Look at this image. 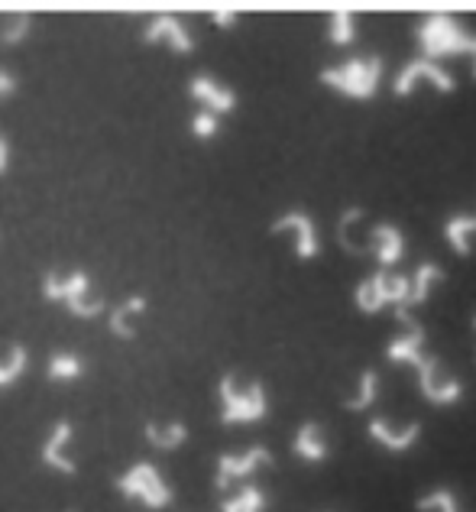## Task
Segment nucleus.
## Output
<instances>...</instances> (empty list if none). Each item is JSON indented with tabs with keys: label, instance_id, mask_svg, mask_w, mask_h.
<instances>
[{
	"label": "nucleus",
	"instance_id": "6ab92c4d",
	"mask_svg": "<svg viewBox=\"0 0 476 512\" xmlns=\"http://www.w3.org/2000/svg\"><path fill=\"white\" fill-rule=\"evenodd\" d=\"M26 367H30V354H26L23 344H13L7 354L0 357V389H7L17 380H23Z\"/></svg>",
	"mask_w": 476,
	"mask_h": 512
},
{
	"label": "nucleus",
	"instance_id": "f8f14e48",
	"mask_svg": "<svg viewBox=\"0 0 476 512\" xmlns=\"http://www.w3.org/2000/svg\"><path fill=\"white\" fill-rule=\"evenodd\" d=\"M421 78H431V82L438 85V91H454V78L447 75V69L434 65L431 59H421V62H412L402 69V75L396 78V94H402V98L405 94H412Z\"/></svg>",
	"mask_w": 476,
	"mask_h": 512
},
{
	"label": "nucleus",
	"instance_id": "4468645a",
	"mask_svg": "<svg viewBox=\"0 0 476 512\" xmlns=\"http://www.w3.org/2000/svg\"><path fill=\"white\" fill-rule=\"evenodd\" d=\"M376 260L383 263V266H392V263H399L402 260V253H405V237L399 234V227H392V224H379L376 231Z\"/></svg>",
	"mask_w": 476,
	"mask_h": 512
},
{
	"label": "nucleus",
	"instance_id": "f03ea898",
	"mask_svg": "<svg viewBox=\"0 0 476 512\" xmlns=\"http://www.w3.org/2000/svg\"><path fill=\"white\" fill-rule=\"evenodd\" d=\"M221 422L224 425H250L260 422L266 415V389L263 383H250V386H237L234 376H224L221 386Z\"/></svg>",
	"mask_w": 476,
	"mask_h": 512
},
{
	"label": "nucleus",
	"instance_id": "cd10ccee",
	"mask_svg": "<svg viewBox=\"0 0 476 512\" xmlns=\"http://www.w3.org/2000/svg\"><path fill=\"white\" fill-rule=\"evenodd\" d=\"M211 13H214L211 20H214L217 26H234V23H237V10H230V7H217V10H211Z\"/></svg>",
	"mask_w": 476,
	"mask_h": 512
},
{
	"label": "nucleus",
	"instance_id": "393cba45",
	"mask_svg": "<svg viewBox=\"0 0 476 512\" xmlns=\"http://www.w3.org/2000/svg\"><path fill=\"white\" fill-rule=\"evenodd\" d=\"M418 512H460V506L454 500V493L438 490V493H431V496H421Z\"/></svg>",
	"mask_w": 476,
	"mask_h": 512
},
{
	"label": "nucleus",
	"instance_id": "c85d7f7f",
	"mask_svg": "<svg viewBox=\"0 0 476 512\" xmlns=\"http://www.w3.org/2000/svg\"><path fill=\"white\" fill-rule=\"evenodd\" d=\"M13 91H17V82H13V75H7L4 69H0V101L10 98Z\"/></svg>",
	"mask_w": 476,
	"mask_h": 512
},
{
	"label": "nucleus",
	"instance_id": "b1692460",
	"mask_svg": "<svg viewBox=\"0 0 476 512\" xmlns=\"http://www.w3.org/2000/svg\"><path fill=\"white\" fill-rule=\"evenodd\" d=\"M373 402H376V373L366 370L363 380H360V393L353 399H347V409L350 412H363V409H370Z\"/></svg>",
	"mask_w": 476,
	"mask_h": 512
},
{
	"label": "nucleus",
	"instance_id": "39448f33",
	"mask_svg": "<svg viewBox=\"0 0 476 512\" xmlns=\"http://www.w3.org/2000/svg\"><path fill=\"white\" fill-rule=\"evenodd\" d=\"M379 75H383V62L379 59H353L347 65H340V69H324L321 82L350 94V98L366 101V98H373Z\"/></svg>",
	"mask_w": 476,
	"mask_h": 512
},
{
	"label": "nucleus",
	"instance_id": "ddd939ff",
	"mask_svg": "<svg viewBox=\"0 0 476 512\" xmlns=\"http://www.w3.org/2000/svg\"><path fill=\"white\" fill-rule=\"evenodd\" d=\"M146 312V302L140 299V295H133V299H124L120 305H114L111 312H107V328H111L114 338H133L136 328H133V321L136 315H143Z\"/></svg>",
	"mask_w": 476,
	"mask_h": 512
},
{
	"label": "nucleus",
	"instance_id": "aec40b11",
	"mask_svg": "<svg viewBox=\"0 0 476 512\" xmlns=\"http://www.w3.org/2000/svg\"><path fill=\"white\" fill-rule=\"evenodd\" d=\"M263 509H266V496L256 483H243L237 496H230L221 506V512H263Z\"/></svg>",
	"mask_w": 476,
	"mask_h": 512
},
{
	"label": "nucleus",
	"instance_id": "a878e982",
	"mask_svg": "<svg viewBox=\"0 0 476 512\" xmlns=\"http://www.w3.org/2000/svg\"><path fill=\"white\" fill-rule=\"evenodd\" d=\"M353 36H357V23H353L350 13H334L331 17V39L337 46H347L353 43Z\"/></svg>",
	"mask_w": 476,
	"mask_h": 512
},
{
	"label": "nucleus",
	"instance_id": "1a4fd4ad",
	"mask_svg": "<svg viewBox=\"0 0 476 512\" xmlns=\"http://www.w3.org/2000/svg\"><path fill=\"white\" fill-rule=\"evenodd\" d=\"M188 94L201 104V111H208L214 117L234 111V104H237V94L224 88L221 82H214L211 75H195L192 82H188Z\"/></svg>",
	"mask_w": 476,
	"mask_h": 512
},
{
	"label": "nucleus",
	"instance_id": "2eb2a0df",
	"mask_svg": "<svg viewBox=\"0 0 476 512\" xmlns=\"http://www.w3.org/2000/svg\"><path fill=\"white\" fill-rule=\"evenodd\" d=\"M146 441L153 444L156 451H179L182 444L188 441V428L182 422H149L146 425Z\"/></svg>",
	"mask_w": 476,
	"mask_h": 512
},
{
	"label": "nucleus",
	"instance_id": "c756f323",
	"mask_svg": "<svg viewBox=\"0 0 476 512\" xmlns=\"http://www.w3.org/2000/svg\"><path fill=\"white\" fill-rule=\"evenodd\" d=\"M7 166H10V143L7 137H0V175L7 172Z\"/></svg>",
	"mask_w": 476,
	"mask_h": 512
},
{
	"label": "nucleus",
	"instance_id": "bb28decb",
	"mask_svg": "<svg viewBox=\"0 0 476 512\" xmlns=\"http://www.w3.org/2000/svg\"><path fill=\"white\" fill-rule=\"evenodd\" d=\"M217 124H221V120H217L214 114L198 111V114H195V120H192V133H195L198 140H211L214 133H217Z\"/></svg>",
	"mask_w": 476,
	"mask_h": 512
},
{
	"label": "nucleus",
	"instance_id": "a211bd4d",
	"mask_svg": "<svg viewBox=\"0 0 476 512\" xmlns=\"http://www.w3.org/2000/svg\"><path fill=\"white\" fill-rule=\"evenodd\" d=\"M81 373H85V360L72 350H59V354H52L49 360V380L52 383H75L81 380Z\"/></svg>",
	"mask_w": 476,
	"mask_h": 512
},
{
	"label": "nucleus",
	"instance_id": "7ed1b4c3",
	"mask_svg": "<svg viewBox=\"0 0 476 512\" xmlns=\"http://www.w3.org/2000/svg\"><path fill=\"white\" fill-rule=\"evenodd\" d=\"M117 490L124 493L127 500L140 503L146 509H166L172 503V487L166 483V477L159 474V467L149 461L133 464L127 474L117 480Z\"/></svg>",
	"mask_w": 476,
	"mask_h": 512
},
{
	"label": "nucleus",
	"instance_id": "423d86ee",
	"mask_svg": "<svg viewBox=\"0 0 476 512\" xmlns=\"http://www.w3.org/2000/svg\"><path fill=\"white\" fill-rule=\"evenodd\" d=\"M408 295H412V276H370L363 282V286L357 289V302L363 312H379L386 302H396L399 308L408 305Z\"/></svg>",
	"mask_w": 476,
	"mask_h": 512
},
{
	"label": "nucleus",
	"instance_id": "f3484780",
	"mask_svg": "<svg viewBox=\"0 0 476 512\" xmlns=\"http://www.w3.org/2000/svg\"><path fill=\"white\" fill-rule=\"evenodd\" d=\"M295 454L298 457H305V461L311 464H318L328 457V444H324V435H321V428L315 422H308L298 428V435H295Z\"/></svg>",
	"mask_w": 476,
	"mask_h": 512
},
{
	"label": "nucleus",
	"instance_id": "f257e3e1",
	"mask_svg": "<svg viewBox=\"0 0 476 512\" xmlns=\"http://www.w3.org/2000/svg\"><path fill=\"white\" fill-rule=\"evenodd\" d=\"M43 299L52 305H62L65 312L75 318H98L107 312V302L101 295H94L88 273H49L43 276Z\"/></svg>",
	"mask_w": 476,
	"mask_h": 512
},
{
	"label": "nucleus",
	"instance_id": "dca6fc26",
	"mask_svg": "<svg viewBox=\"0 0 476 512\" xmlns=\"http://www.w3.org/2000/svg\"><path fill=\"white\" fill-rule=\"evenodd\" d=\"M418 425H408V428H392L389 422H383V419H376L373 425H370V435L379 441V444H386L389 451H405V448H412L415 444V438H418Z\"/></svg>",
	"mask_w": 476,
	"mask_h": 512
},
{
	"label": "nucleus",
	"instance_id": "9b49d317",
	"mask_svg": "<svg viewBox=\"0 0 476 512\" xmlns=\"http://www.w3.org/2000/svg\"><path fill=\"white\" fill-rule=\"evenodd\" d=\"M68 444H72V425L56 422L43 444V464L56 470V474L72 477V474H78V464L72 461V454H68Z\"/></svg>",
	"mask_w": 476,
	"mask_h": 512
},
{
	"label": "nucleus",
	"instance_id": "6e6552de",
	"mask_svg": "<svg viewBox=\"0 0 476 512\" xmlns=\"http://www.w3.org/2000/svg\"><path fill=\"white\" fill-rule=\"evenodd\" d=\"M143 39L149 46H166L172 52H182V56H188V52L195 49V39H192V33H188V26L179 17H172V13L149 17Z\"/></svg>",
	"mask_w": 476,
	"mask_h": 512
},
{
	"label": "nucleus",
	"instance_id": "5701e85b",
	"mask_svg": "<svg viewBox=\"0 0 476 512\" xmlns=\"http://www.w3.org/2000/svg\"><path fill=\"white\" fill-rule=\"evenodd\" d=\"M473 231H476V218H464V214H460V218L447 221V240H451L460 256L470 253V234Z\"/></svg>",
	"mask_w": 476,
	"mask_h": 512
},
{
	"label": "nucleus",
	"instance_id": "20e7f679",
	"mask_svg": "<svg viewBox=\"0 0 476 512\" xmlns=\"http://www.w3.org/2000/svg\"><path fill=\"white\" fill-rule=\"evenodd\" d=\"M418 36H421V46H425V52L431 59L454 56V52H470V56L476 59V36H467L451 17H444V13L428 17L425 23H421Z\"/></svg>",
	"mask_w": 476,
	"mask_h": 512
},
{
	"label": "nucleus",
	"instance_id": "0eeeda50",
	"mask_svg": "<svg viewBox=\"0 0 476 512\" xmlns=\"http://www.w3.org/2000/svg\"><path fill=\"white\" fill-rule=\"evenodd\" d=\"M272 464V454L266 448H250L243 454H221L217 461V474H214V487L217 490H230L234 483L250 480L260 467Z\"/></svg>",
	"mask_w": 476,
	"mask_h": 512
},
{
	"label": "nucleus",
	"instance_id": "4be33fe9",
	"mask_svg": "<svg viewBox=\"0 0 476 512\" xmlns=\"http://www.w3.org/2000/svg\"><path fill=\"white\" fill-rule=\"evenodd\" d=\"M33 30V20L26 13H13V17H4V26H0V43L4 46H20Z\"/></svg>",
	"mask_w": 476,
	"mask_h": 512
},
{
	"label": "nucleus",
	"instance_id": "9d476101",
	"mask_svg": "<svg viewBox=\"0 0 476 512\" xmlns=\"http://www.w3.org/2000/svg\"><path fill=\"white\" fill-rule=\"evenodd\" d=\"M272 234H295V253L302 260H311L318 256V234H315V224H311L308 214L302 211H289L272 224Z\"/></svg>",
	"mask_w": 476,
	"mask_h": 512
},
{
	"label": "nucleus",
	"instance_id": "412c9836",
	"mask_svg": "<svg viewBox=\"0 0 476 512\" xmlns=\"http://www.w3.org/2000/svg\"><path fill=\"white\" fill-rule=\"evenodd\" d=\"M441 279V266L434 263H421L418 273L412 276V295H408V305H418L428 299V289L434 286V282Z\"/></svg>",
	"mask_w": 476,
	"mask_h": 512
}]
</instances>
